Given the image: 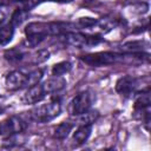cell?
Wrapping results in <instances>:
<instances>
[{"mask_svg": "<svg viewBox=\"0 0 151 151\" xmlns=\"http://www.w3.org/2000/svg\"><path fill=\"white\" fill-rule=\"evenodd\" d=\"M73 24L70 22H31L26 26L25 33L27 41L31 46L39 45L47 35H63L67 32H72Z\"/></svg>", "mask_w": 151, "mask_h": 151, "instance_id": "cell-1", "label": "cell"}, {"mask_svg": "<svg viewBox=\"0 0 151 151\" xmlns=\"http://www.w3.org/2000/svg\"><path fill=\"white\" fill-rule=\"evenodd\" d=\"M60 111H61V106H60L59 101L52 100L47 104L34 107L29 113H31V117L33 120L42 124V123H47V122L54 119L55 117H58Z\"/></svg>", "mask_w": 151, "mask_h": 151, "instance_id": "cell-2", "label": "cell"}, {"mask_svg": "<svg viewBox=\"0 0 151 151\" xmlns=\"http://www.w3.org/2000/svg\"><path fill=\"white\" fill-rule=\"evenodd\" d=\"M64 35V40L67 45H71L73 47L83 48V47H90L98 45L99 42L103 41V38L100 35H90V34H84L79 32H67Z\"/></svg>", "mask_w": 151, "mask_h": 151, "instance_id": "cell-3", "label": "cell"}, {"mask_svg": "<svg viewBox=\"0 0 151 151\" xmlns=\"http://www.w3.org/2000/svg\"><path fill=\"white\" fill-rule=\"evenodd\" d=\"M94 101V94L93 92L86 90L83 92H79L70 103V112L73 116H80L88 111Z\"/></svg>", "mask_w": 151, "mask_h": 151, "instance_id": "cell-4", "label": "cell"}, {"mask_svg": "<svg viewBox=\"0 0 151 151\" xmlns=\"http://www.w3.org/2000/svg\"><path fill=\"white\" fill-rule=\"evenodd\" d=\"M118 58L119 57L112 52H97V53L83 55V57H80V60L90 66L100 67V66L114 64L118 60Z\"/></svg>", "mask_w": 151, "mask_h": 151, "instance_id": "cell-5", "label": "cell"}, {"mask_svg": "<svg viewBox=\"0 0 151 151\" xmlns=\"http://www.w3.org/2000/svg\"><path fill=\"white\" fill-rule=\"evenodd\" d=\"M26 129V123L22 118L12 116L0 124V136L9 137L15 133H20Z\"/></svg>", "mask_w": 151, "mask_h": 151, "instance_id": "cell-6", "label": "cell"}, {"mask_svg": "<svg viewBox=\"0 0 151 151\" xmlns=\"http://www.w3.org/2000/svg\"><path fill=\"white\" fill-rule=\"evenodd\" d=\"M5 84H6V87L11 91L20 90V88L27 86V74L19 70L12 71L7 74V77L5 79Z\"/></svg>", "mask_w": 151, "mask_h": 151, "instance_id": "cell-7", "label": "cell"}, {"mask_svg": "<svg viewBox=\"0 0 151 151\" xmlns=\"http://www.w3.org/2000/svg\"><path fill=\"white\" fill-rule=\"evenodd\" d=\"M137 85H138V81L134 77L132 76H124L122 78H119L116 83V91L122 94V96H125V97H129L131 96L136 88H137Z\"/></svg>", "mask_w": 151, "mask_h": 151, "instance_id": "cell-8", "label": "cell"}, {"mask_svg": "<svg viewBox=\"0 0 151 151\" xmlns=\"http://www.w3.org/2000/svg\"><path fill=\"white\" fill-rule=\"evenodd\" d=\"M45 94L46 92L42 84L38 83L28 87V90L22 96V101L25 104H37L45 98Z\"/></svg>", "mask_w": 151, "mask_h": 151, "instance_id": "cell-9", "label": "cell"}, {"mask_svg": "<svg viewBox=\"0 0 151 151\" xmlns=\"http://www.w3.org/2000/svg\"><path fill=\"white\" fill-rule=\"evenodd\" d=\"M45 92L46 93H55L61 91L65 86H66V80L63 77H58V76H53L52 78L47 79L44 84H42Z\"/></svg>", "mask_w": 151, "mask_h": 151, "instance_id": "cell-10", "label": "cell"}, {"mask_svg": "<svg viewBox=\"0 0 151 151\" xmlns=\"http://www.w3.org/2000/svg\"><path fill=\"white\" fill-rule=\"evenodd\" d=\"M92 132V124H80V126L73 133V140L77 144L85 143Z\"/></svg>", "mask_w": 151, "mask_h": 151, "instance_id": "cell-11", "label": "cell"}, {"mask_svg": "<svg viewBox=\"0 0 151 151\" xmlns=\"http://www.w3.org/2000/svg\"><path fill=\"white\" fill-rule=\"evenodd\" d=\"M151 104V98H150V91L149 90H145V91H142L140 93H138L136 96V99H134V109L136 110H147L149 106Z\"/></svg>", "mask_w": 151, "mask_h": 151, "instance_id": "cell-12", "label": "cell"}, {"mask_svg": "<svg viewBox=\"0 0 151 151\" xmlns=\"http://www.w3.org/2000/svg\"><path fill=\"white\" fill-rule=\"evenodd\" d=\"M146 46V42L143 40H133V41H127L125 44H123L120 46L122 52L125 53H138V52H143L144 47Z\"/></svg>", "mask_w": 151, "mask_h": 151, "instance_id": "cell-13", "label": "cell"}, {"mask_svg": "<svg viewBox=\"0 0 151 151\" xmlns=\"http://www.w3.org/2000/svg\"><path fill=\"white\" fill-rule=\"evenodd\" d=\"M73 129V124L68 123V122H63L60 123L53 131V137L57 138V139H65L70 132L72 131Z\"/></svg>", "mask_w": 151, "mask_h": 151, "instance_id": "cell-14", "label": "cell"}, {"mask_svg": "<svg viewBox=\"0 0 151 151\" xmlns=\"http://www.w3.org/2000/svg\"><path fill=\"white\" fill-rule=\"evenodd\" d=\"M25 55H26L25 51L20 47H13L5 52V59L11 63H19L24 59Z\"/></svg>", "mask_w": 151, "mask_h": 151, "instance_id": "cell-15", "label": "cell"}, {"mask_svg": "<svg viewBox=\"0 0 151 151\" xmlns=\"http://www.w3.org/2000/svg\"><path fill=\"white\" fill-rule=\"evenodd\" d=\"M27 15H28V11H27V9L21 8V7H20V8H17V9L14 11V13L12 14V18H11V25H12L13 27L21 25V24L26 20Z\"/></svg>", "mask_w": 151, "mask_h": 151, "instance_id": "cell-16", "label": "cell"}, {"mask_svg": "<svg viewBox=\"0 0 151 151\" xmlns=\"http://www.w3.org/2000/svg\"><path fill=\"white\" fill-rule=\"evenodd\" d=\"M13 34H14V27L11 24L1 27L0 28V45L1 46L7 45L12 40Z\"/></svg>", "mask_w": 151, "mask_h": 151, "instance_id": "cell-17", "label": "cell"}, {"mask_svg": "<svg viewBox=\"0 0 151 151\" xmlns=\"http://www.w3.org/2000/svg\"><path fill=\"white\" fill-rule=\"evenodd\" d=\"M71 68H72V64L70 61H60V63L55 64L52 67V76L63 77L64 74H66L67 72H70Z\"/></svg>", "mask_w": 151, "mask_h": 151, "instance_id": "cell-18", "label": "cell"}, {"mask_svg": "<svg viewBox=\"0 0 151 151\" xmlns=\"http://www.w3.org/2000/svg\"><path fill=\"white\" fill-rule=\"evenodd\" d=\"M99 117L97 111H86L85 113L80 114V124H93Z\"/></svg>", "mask_w": 151, "mask_h": 151, "instance_id": "cell-19", "label": "cell"}, {"mask_svg": "<svg viewBox=\"0 0 151 151\" xmlns=\"http://www.w3.org/2000/svg\"><path fill=\"white\" fill-rule=\"evenodd\" d=\"M41 78H42V71L39 70V68L27 73V86L29 87L34 84H38Z\"/></svg>", "mask_w": 151, "mask_h": 151, "instance_id": "cell-20", "label": "cell"}, {"mask_svg": "<svg viewBox=\"0 0 151 151\" xmlns=\"http://www.w3.org/2000/svg\"><path fill=\"white\" fill-rule=\"evenodd\" d=\"M97 24L101 27V29L103 31H105V32H109V31H111L116 25H117V21H116V19H110V18H103L100 21H97Z\"/></svg>", "mask_w": 151, "mask_h": 151, "instance_id": "cell-21", "label": "cell"}, {"mask_svg": "<svg viewBox=\"0 0 151 151\" xmlns=\"http://www.w3.org/2000/svg\"><path fill=\"white\" fill-rule=\"evenodd\" d=\"M33 63L34 64H40V63H44L46 61L48 58H50V52L47 50H39L37 51L34 54H33Z\"/></svg>", "mask_w": 151, "mask_h": 151, "instance_id": "cell-22", "label": "cell"}, {"mask_svg": "<svg viewBox=\"0 0 151 151\" xmlns=\"http://www.w3.org/2000/svg\"><path fill=\"white\" fill-rule=\"evenodd\" d=\"M78 25L80 27H85V28H90L94 25H97V20L96 19H92V18H80L78 20Z\"/></svg>", "mask_w": 151, "mask_h": 151, "instance_id": "cell-23", "label": "cell"}, {"mask_svg": "<svg viewBox=\"0 0 151 151\" xmlns=\"http://www.w3.org/2000/svg\"><path fill=\"white\" fill-rule=\"evenodd\" d=\"M45 1H53V2H70V1H72V0H37L38 4H40V2H45Z\"/></svg>", "mask_w": 151, "mask_h": 151, "instance_id": "cell-24", "label": "cell"}, {"mask_svg": "<svg viewBox=\"0 0 151 151\" xmlns=\"http://www.w3.org/2000/svg\"><path fill=\"white\" fill-rule=\"evenodd\" d=\"M6 19V12L4 9H0V24H2Z\"/></svg>", "mask_w": 151, "mask_h": 151, "instance_id": "cell-25", "label": "cell"}, {"mask_svg": "<svg viewBox=\"0 0 151 151\" xmlns=\"http://www.w3.org/2000/svg\"><path fill=\"white\" fill-rule=\"evenodd\" d=\"M9 2H11V0H0V7L6 6V5H8Z\"/></svg>", "mask_w": 151, "mask_h": 151, "instance_id": "cell-26", "label": "cell"}, {"mask_svg": "<svg viewBox=\"0 0 151 151\" xmlns=\"http://www.w3.org/2000/svg\"><path fill=\"white\" fill-rule=\"evenodd\" d=\"M86 2H92V1H94V0H85Z\"/></svg>", "mask_w": 151, "mask_h": 151, "instance_id": "cell-27", "label": "cell"}]
</instances>
